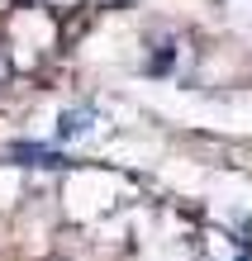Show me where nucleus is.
Returning a JSON list of instances; mask_svg holds the SVG:
<instances>
[{
    "label": "nucleus",
    "instance_id": "f257e3e1",
    "mask_svg": "<svg viewBox=\"0 0 252 261\" xmlns=\"http://www.w3.org/2000/svg\"><path fill=\"white\" fill-rule=\"evenodd\" d=\"M0 81H5V57H0Z\"/></svg>",
    "mask_w": 252,
    "mask_h": 261
}]
</instances>
